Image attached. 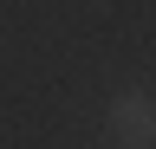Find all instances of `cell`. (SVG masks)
I'll return each mask as SVG.
<instances>
[{
  "label": "cell",
  "mask_w": 156,
  "mask_h": 149,
  "mask_svg": "<svg viewBox=\"0 0 156 149\" xmlns=\"http://www.w3.org/2000/svg\"><path fill=\"white\" fill-rule=\"evenodd\" d=\"M104 123H111V136H124L130 149H150V136H156V97L143 84H136V91H117L111 110H104Z\"/></svg>",
  "instance_id": "cell-1"
}]
</instances>
